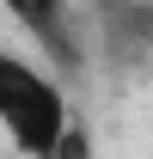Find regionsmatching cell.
Instances as JSON below:
<instances>
[{
  "label": "cell",
  "instance_id": "obj_2",
  "mask_svg": "<svg viewBox=\"0 0 153 159\" xmlns=\"http://www.w3.org/2000/svg\"><path fill=\"white\" fill-rule=\"evenodd\" d=\"M12 19L25 25V37L37 43L43 61H55L61 74H80V31H74V12H67V0H0Z\"/></svg>",
  "mask_w": 153,
  "mask_h": 159
},
{
  "label": "cell",
  "instance_id": "obj_3",
  "mask_svg": "<svg viewBox=\"0 0 153 159\" xmlns=\"http://www.w3.org/2000/svg\"><path fill=\"white\" fill-rule=\"evenodd\" d=\"M98 55L110 67L153 61V0H116L98 12Z\"/></svg>",
  "mask_w": 153,
  "mask_h": 159
},
{
  "label": "cell",
  "instance_id": "obj_5",
  "mask_svg": "<svg viewBox=\"0 0 153 159\" xmlns=\"http://www.w3.org/2000/svg\"><path fill=\"white\" fill-rule=\"evenodd\" d=\"M98 6H116V0H98Z\"/></svg>",
  "mask_w": 153,
  "mask_h": 159
},
{
  "label": "cell",
  "instance_id": "obj_1",
  "mask_svg": "<svg viewBox=\"0 0 153 159\" xmlns=\"http://www.w3.org/2000/svg\"><path fill=\"white\" fill-rule=\"evenodd\" d=\"M74 129V104L61 74H49L37 55L0 43V135L25 159H55L61 135Z\"/></svg>",
  "mask_w": 153,
  "mask_h": 159
},
{
  "label": "cell",
  "instance_id": "obj_4",
  "mask_svg": "<svg viewBox=\"0 0 153 159\" xmlns=\"http://www.w3.org/2000/svg\"><path fill=\"white\" fill-rule=\"evenodd\" d=\"M55 159H92V122H86V116H74V129L61 135Z\"/></svg>",
  "mask_w": 153,
  "mask_h": 159
}]
</instances>
